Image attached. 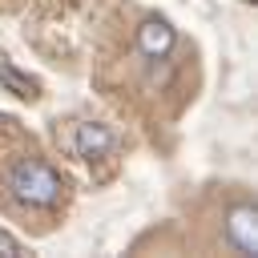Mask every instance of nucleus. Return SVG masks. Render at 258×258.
<instances>
[{
  "mask_svg": "<svg viewBox=\"0 0 258 258\" xmlns=\"http://www.w3.org/2000/svg\"><path fill=\"white\" fill-rule=\"evenodd\" d=\"M8 189H12L24 206L48 210V206L60 202V194H64V177H60L48 161H40V157H20V161L12 165V173H8Z\"/></svg>",
  "mask_w": 258,
  "mask_h": 258,
  "instance_id": "1",
  "label": "nucleus"
},
{
  "mask_svg": "<svg viewBox=\"0 0 258 258\" xmlns=\"http://www.w3.org/2000/svg\"><path fill=\"white\" fill-rule=\"evenodd\" d=\"M226 242L238 254H254V206H234L226 218Z\"/></svg>",
  "mask_w": 258,
  "mask_h": 258,
  "instance_id": "3",
  "label": "nucleus"
},
{
  "mask_svg": "<svg viewBox=\"0 0 258 258\" xmlns=\"http://www.w3.org/2000/svg\"><path fill=\"white\" fill-rule=\"evenodd\" d=\"M109 149H113V133H109L105 125H97V121L77 125V157L93 161V157H105Z\"/></svg>",
  "mask_w": 258,
  "mask_h": 258,
  "instance_id": "4",
  "label": "nucleus"
},
{
  "mask_svg": "<svg viewBox=\"0 0 258 258\" xmlns=\"http://www.w3.org/2000/svg\"><path fill=\"white\" fill-rule=\"evenodd\" d=\"M173 44H177V32L169 28V20H161V16L141 20V28H137V52L145 60H165L173 52Z\"/></svg>",
  "mask_w": 258,
  "mask_h": 258,
  "instance_id": "2",
  "label": "nucleus"
}]
</instances>
